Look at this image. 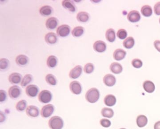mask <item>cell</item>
I'll return each mask as SVG.
<instances>
[{
    "mask_svg": "<svg viewBox=\"0 0 160 129\" xmlns=\"http://www.w3.org/2000/svg\"><path fill=\"white\" fill-rule=\"evenodd\" d=\"M100 93L99 90L96 88H92L85 93V98L89 103H95L100 99Z\"/></svg>",
    "mask_w": 160,
    "mask_h": 129,
    "instance_id": "6da1fadb",
    "label": "cell"
},
{
    "mask_svg": "<svg viewBox=\"0 0 160 129\" xmlns=\"http://www.w3.org/2000/svg\"><path fill=\"white\" fill-rule=\"evenodd\" d=\"M48 126L51 129H62L64 122L62 119L59 116H54L49 119Z\"/></svg>",
    "mask_w": 160,
    "mask_h": 129,
    "instance_id": "7a4b0ae2",
    "label": "cell"
},
{
    "mask_svg": "<svg viewBox=\"0 0 160 129\" xmlns=\"http://www.w3.org/2000/svg\"><path fill=\"white\" fill-rule=\"evenodd\" d=\"M53 98L52 93L48 90H44L40 92L38 95V99L41 103L46 104L50 102Z\"/></svg>",
    "mask_w": 160,
    "mask_h": 129,
    "instance_id": "3957f363",
    "label": "cell"
},
{
    "mask_svg": "<svg viewBox=\"0 0 160 129\" xmlns=\"http://www.w3.org/2000/svg\"><path fill=\"white\" fill-rule=\"evenodd\" d=\"M55 111V106L52 104H48L44 106L41 110V114L43 118H48L51 117Z\"/></svg>",
    "mask_w": 160,
    "mask_h": 129,
    "instance_id": "277c9868",
    "label": "cell"
},
{
    "mask_svg": "<svg viewBox=\"0 0 160 129\" xmlns=\"http://www.w3.org/2000/svg\"><path fill=\"white\" fill-rule=\"evenodd\" d=\"M71 27L67 25H62L57 28L56 33L57 36L61 37H65L70 34Z\"/></svg>",
    "mask_w": 160,
    "mask_h": 129,
    "instance_id": "5b68a950",
    "label": "cell"
},
{
    "mask_svg": "<svg viewBox=\"0 0 160 129\" xmlns=\"http://www.w3.org/2000/svg\"><path fill=\"white\" fill-rule=\"evenodd\" d=\"M39 92V88L35 84H30L26 87L25 89V93L28 97L35 98L37 96Z\"/></svg>",
    "mask_w": 160,
    "mask_h": 129,
    "instance_id": "8992f818",
    "label": "cell"
},
{
    "mask_svg": "<svg viewBox=\"0 0 160 129\" xmlns=\"http://www.w3.org/2000/svg\"><path fill=\"white\" fill-rule=\"evenodd\" d=\"M21 92L22 90L17 85H13L8 89V95L11 99H15L20 97Z\"/></svg>",
    "mask_w": 160,
    "mask_h": 129,
    "instance_id": "52a82bcc",
    "label": "cell"
},
{
    "mask_svg": "<svg viewBox=\"0 0 160 129\" xmlns=\"http://www.w3.org/2000/svg\"><path fill=\"white\" fill-rule=\"evenodd\" d=\"M70 89L73 94L75 95H79L82 91L81 83L77 81L72 82L70 84Z\"/></svg>",
    "mask_w": 160,
    "mask_h": 129,
    "instance_id": "ba28073f",
    "label": "cell"
},
{
    "mask_svg": "<svg viewBox=\"0 0 160 129\" xmlns=\"http://www.w3.org/2000/svg\"><path fill=\"white\" fill-rule=\"evenodd\" d=\"M83 71V68L80 65H77L73 68L69 73V77L72 79H76L80 77Z\"/></svg>",
    "mask_w": 160,
    "mask_h": 129,
    "instance_id": "9c48e42d",
    "label": "cell"
},
{
    "mask_svg": "<svg viewBox=\"0 0 160 129\" xmlns=\"http://www.w3.org/2000/svg\"><path fill=\"white\" fill-rule=\"evenodd\" d=\"M26 113L30 117L35 118L39 116L40 110L38 107L35 106H29L26 108Z\"/></svg>",
    "mask_w": 160,
    "mask_h": 129,
    "instance_id": "30bf717a",
    "label": "cell"
},
{
    "mask_svg": "<svg viewBox=\"0 0 160 129\" xmlns=\"http://www.w3.org/2000/svg\"><path fill=\"white\" fill-rule=\"evenodd\" d=\"M22 76L21 74L14 72L8 76V81L12 84H18L22 82Z\"/></svg>",
    "mask_w": 160,
    "mask_h": 129,
    "instance_id": "8fae6325",
    "label": "cell"
},
{
    "mask_svg": "<svg viewBox=\"0 0 160 129\" xmlns=\"http://www.w3.org/2000/svg\"><path fill=\"white\" fill-rule=\"evenodd\" d=\"M93 48H94V50L96 52L102 53L106 50L107 45L105 42L99 40V41H96L94 43Z\"/></svg>",
    "mask_w": 160,
    "mask_h": 129,
    "instance_id": "7c38bea8",
    "label": "cell"
},
{
    "mask_svg": "<svg viewBox=\"0 0 160 129\" xmlns=\"http://www.w3.org/2000/svg\"><path fill=\"white\" fill-rule=\"evenodd\" d=\"M127 19L132 23L138 22L141 19L140 13L137 11H131L127 15Z\"/></svg>",
    "mask_w": 160,
    "mask_h": 129,
    "instance_id": "4fadbf2b",
    "label": "cell"
},
{
    "mask_svg": "<svg viewBox=\"0 0 160 129\" xmlns=\"http://www.w3.org/2000/svg\"><path fill=\"white\" fill-rule=\"evenodd\" d=\"M58 23H59V21H58V19L55 17H51V18L47 19L45 25H46V27L48 29L53 30L56 28L58 26Z\"/></svg>",
    "mask_w": 160,
    "mask_h": 129,
    "instance_id": "5bb4252c",
    "label": "cell"
},
{
    "mask_svg": "<svg viewBox=\"0 0 160 129\" xmlns=\"http://www.w3.org/2000/svg\"><path fill=\"white\" fill-rule=\"evenodd\" d=\"M103 82L106 86L112 87L114 85L116 82L115 77L111 74H107L103 77Z\"/></svg>",
    "mask_w": 160,
    "mask_h": 129,
    "instance_id": "9a60e30c",
    "label": "cell"
},
{
    "mask_svg": "<svg viewBox=\"0 0 160 129\" xmlns=\"http://www.w3.org/2000/svg\"><path fill=\"white\" fill-rule=\"evenodd\" d=\"M62 5L65 9L68 10L71 12H75L76 11V6L72 1L70 0L62 1Z\"/></svg>",
    "mask_w": 160,
    "mask_h": 129,
    "instance_id": "2e32d148",
    "label": "cell"
},
{
    "mask_svg": "<svg viewBox=\"0 0 160 129\" xmlns=\"http://www.w3.org/2000/svg\"><path fill=\"white\" fill-rule=\"evenodd\" d=\"M45 40L47 44H54L57 43L58 41V37L55 33H48L45 36Z\"/></svg>",
    "mask_w": 160,
    "mask_h": 129,
    "instance_id": "e0dca14e",
    "label": "cell"
},
{
    "mask_svg": "<svg viewBox=\"0 0 160 129\" xmlns=\"http://www.w3.org/2000/svg\"><path fill=\"white\" fill-rule=\"evenodd\" d=\"M29 59L28 57L23 54L19 55L16 58V63L20 67L26 66L29 62Z\"/></svg>",
    "mask_w": 160,
    "mask_h": 129,
    "instance_id": "ac0fdd59",
    "label": "cell"
},
{
    "mask_svg": "<svg viewBox=\"0 0 160 129\" xmlns=\"http://www.w3.org/2000/svg\"><path fill=\"white\" fill-rule=\"evenodd\" d=\"M126 52L123 49H118L115 51L113 53V57L117 61H122L125 57Z\"/></svg>",
    "mask_w": 160,
    "mask_h": 129,
    "instance_id": "d6986e66",
    "label": "cell"
},
{
    "mask_svg": "<svg viewBox=\"0 0 160 129\" xmlns=\"http://www.w3.org/2000/svg\"><path fill=\"white\" fill-rule=\"evenodd\" d=\"M77 19L79 22L85 23L89 20L90 15L87 12H79L77 14Z\"/></svg>",
    "mask_w": 160,
    "mask_h": 129,
    "instance_id": "ffe728a7",
    "label": "cell"
},
{
    "mask_svg": "<svg viewBox=\"0 0 160 129\" xmlns=\"http://www.w3.org/2000/svg\"><path fill=\"white\" fill-rule=\"evenodd\" d=\"M116 99L115 96L112 94H108L104 98V102L106 106H113L115 105Z\"/></svg>",
    "mask_w": 160,
    "mask_h": 129,
    "instance_id": "44dd1931",
    "label": "cell"
},
{
    "mask_svg": "<svg viewBox=\"0 0 160 129\" xmlns=\"http://www.w3.org/2000/svg\"><path fill=\"white\" fill-rule=\"evenodd\" d=\"M53 12V9L49 5H45L40 8V14L43 17H48L50 16Z\"/></svg>",
    "mask_w": 160,
    "mask_h": 129,
    "instance_id": "7402d4cb",
    "label": "cell"
},
{
    "mask_svg": "<svg viewBox=\"0 0 160 129\" xmlns=\"http://www.w3.org/2000/svg\"><path fill=\"white\" fill-rule=\"evenodd\" d=\"M110 70L114 74H119L123 71V67L118 62H114L110 66Z\"/></svg>",
    "mask_w": 160,
    "mask_h": 129,
    "instance_id": "603a6c76",
    "label": "cell"
},
{
    "mask_svg": "<svg viewBox=\"0 0 160 129\" xmlns=\"http://www.w3.org/2000/svg\"><path fill=\"white\" fill-rule=\"evenodd\" d=\"M144 89L148 93H153L155 90L154 83L150 81H145L143 84Z\"/></svg>",
    "mask_w": 160,
    "mask_h": 129,
    "instance_id": "cb8c5ba5",
    "label": "cell"
},
{
    "mask_svg": "<svg viewBox=\"0 0 160 129\" xmlns=\"http://www.w3.org/2000/svg\"><path fill=\"white\" fill-rule=\"evenodd\" d=\"M57 63H58V59L55 56H49L48 58L47 64L48 68H55L57 66Z\"/></svg>",
    "mask_w": 160,
    "mask_h": 129,
    "instance_id": "d4e9b609",
    "label": "cell"
},
{
    "mask_svg": "<svg viewBox=\"0 0 160 129\" xmlns=\"http://www.w3.org/2000/svg\"><path fill=\"white\" fill-rule=\"evenodd\" d=\"M106 38L110 43H113L115 40V31L112 28L108 29L105 34Z\"/></svg>",
    "mask_w": 160,
    "mask_h": 129,
    "instance_id": "484cf974",
    "label": "cell"
},
{
    "mask_svg": "<svg viewBox=\"0 0 160 129\" xmlns=\"http://www.w3.org/2000/svg\"><path fill=\"white\" fill-rule=\"evenodd\" d=\"M148 120L144 115H140L137 118L136 123L138 126L140 128L145 127L148 124Z\"/></svg>",
    "mask_w": 160,
    "mask_h": 129,
    "instance_id": "4316f807",
    "label": "cell"
},
{
    "mask_svg": "<svg viewBox=\"0 0 160 129\" xmlns=\"http://www.w3.org/2000/svg\"><path fill=\"white\" fill-rule=\"evenodd\" d=\"M85 32V29L83 26H78L74 27L72 31V35L75 37L82 36Z\"/></svg>",
    "mask_w": 160,
    "mask_h": 129,
    "instance_id": "83f0119b",
    "label": "cell"
},
{
    "mask_svg": "<svg viewBox=\"0 0 160 129\" xmlns=\"http://www.w3.org/2000/svg\"><path fill=\"white\" fill-rule=\"evenodd\" d=\"M141 12L145 17H149L152 15L153 11L150 6L145 5H144L141 9Z\"/></svg>",
    "mask_w": 160,
    "mask_h": 129,
    "instance_id": "f1b7e54d",
    "label": "cell"
},
{
    "mask_svg": "<svg viewBox=\"0 0 160 129\" xmlns=\"http://www.w3.org/2000/svg\"><path fill=\"white\" fill-rule=\"evenodd\" d=\"M101 114L104 117L111 118L114 115V112L111 108L104 107L101 111Z\"/></svg>",
    "mask_w": 160,
    "mask_h": 129,
    "instance_id": "f546056e",
    "label": "cell"
},
{
    "mask_svg": "<svg viewBox=\"0 0 160 129\" xmlns=\"http://www.w3.org/2000/svg\"><path fill=\"white\" fill-rule=\"evenodd\" d=\"M135 44V41L132 37H128L123 42V46L126 49L132 48Z\"/></svg>",
    "mask_w": 160,
    "mask_h": 129,
    "instance_id": "4dcf8cb0",
    "label": "cell"
},
{
    "mask_svg": "<svg viewBox=\"0 0 160 129\" xmlns=\"http://www.w3.org/2000/svg\"><path fill=\"white\" fill-rule=\"evenodd\" d=\"M45 80L47 83L50 85H56L57 83L56 77L52 74H48L45 77Z\"/></svg>",
    "mask_w": 160,
    "mask_h": 129,
    "instance_id": "1f68e13d",
    "label": "cell"
},
{
    "mask_svg": "<svg viewBox=\"0 0 160 129\" xmlns=\"http://www.w3.org/2000/svg\"><path fill=\"white\" fill-rule=\"evenodd\" d=\"M33 80V77L31 74H27L25 75L22 79V82H21V86L23 87H26V86L31 82Z\"/></svg>",
    "mask_w": 160,
    "mask_h": 129,
    "instance_id": "d6a6232c",
    "label": "cell"
},
{
    "mask_svg": "<svg viewBox=\"0 0 160 129\" xmlns=\"http://www.w3.org/2000/svg\"><path fill=\"white\" fill-rule=\"evenodd\" d=\"M27 105V101L24 99L19 101L16 104V108L17 111L19 112H22L26 109Z\"/></svg>",
    "mask_w": 160,
    "mask_h": 129,
    "instance_id": "836d02e7",
    "label": "cell"
},
{
    "mask_svg": "<svg viewBox=\"0 0 160 129\" xmlns=\"http://www.w3.org/2000/svg\"><path fill=\"white\" fill-rule=\"evenodd\" d=\"M10 63L8 59L2 58L0 59V69L1 71L6 70L9 68Z\"/></svg>",
    "mask_w": 160,
    "mask_h": 129,
    "instance_id": "e575fe53",
    "label": "cell"
},
{
    "mask_svg": "<svg viewBox=\"0 0 160 129\" xmlns=\"http://www.w3.org/2000/svg\"><path fill=\"white\" fill-rule=\"evenodd\" d=\"M95 70V66L93 64L88 63L85 64L84 68V71L85 73L87 74H90L93 73Z\"/></svg>",
    "mask_w": 160,
    "mask_h": 129,
    "instance_id": "d590c367",
    "label": "cell"
},
{
    "mask_svg": "<svg viewBox=\"0 0 160 129\" xmlns=\"http://www.w3.org/2000/svg\"><path fill=\"white\" fill-rule=\"evenodd\" d=\"M127 36V32L124 29H120L117 33V37L121 40H124L126 39Z\"/></svg>",
    "mask_w": 160,
    "mask_h": 129,
    "instance_id": "8d00e7d4",
    "label": "cell"
},
{
    "mask_svg": "<svg viewBox=\"0 0 160 129\" xmlns=\"http://www.w3.org/2000/svg\"><path fill=\"white\" fill-rule=\"evenodd\" d=\"M132 64L134 68H142L143 65L142 61L138 58H135L132 61Z\"/></svg>",
    "mask_w": 160,
    "mask_h": 129,
    "instance_id": "74e56055",
    "label": "cell"
},
{
    "mask_svg": "<svg viewBox=\"0 0 160 129\" xmlns=\"http://www.w3.org/2000/svg\"><path fill=\"white\" fill-rule=\"evenodd\" d=\"M100 124L104 128H108L111 126V122L107 119H102L100 120Z\"/></svg>",
    "mask_w": 160,
    "mask_h": 129,
    "instance_id": "f35d334b",
    "label": "cell"
},
{
    "mask_svg": "<svg viewBox=\"0 0 160 129\" xmlns=\"http://www.w3.org/2000/svg\"><path fill=\"white\" fill-rule=\"evenodd\" d=\"M7 92L3 90H0V102H4L6 100Z\"/></svg>",
    "mask_w": 160,
    "mask_h": 129,
    "instance_id": "ab89813d",
    "label": "cell"
},
{
    "mask_svg": "<svg viewBox=\"0 0 160 129\" xmlns=\"http://www.w3.org/2000/svg\"><path fill=\"white\" fill-rule=\"evenodd\" d=\"M154 12L157 15H160V2L155 4L154 6Z\"/></svg>",
    "mask_w": 160,
    "mask_h": 129,
    "instance_id": "60d3db41",
    "label": "cell"
},
{
    "mask_svg": "<svg viewBox=\"0 0 160 129\" xmlns=\"http://www.w3.org/2000/svg\"><path fill=\"white\" fill-rule=\"evenodd\" d=\"M154 46L155 48L160 52V41L159 40H156L155 41L154 43Z\"/></svg>",
    "mask_w": 160,
    "mask_h": 129,
    "instance_id": "b9f144b4",
    "label": "cell"
},
{
    "mask_svg": "<svg viewBox=\"0 0 160 129\" xmlns=\"http://www.w3.org/2000/svg\"><path fill=\"white\" fill-rule=\"evenodd\" d=\"M154 129H160V121H158L155 124Z\"/></svg>",
    "mask_w": 160,
    "mask_h": 129,
    "instance_id": "7bdbcfd3",
    "label": "cell"
},
{
    "mask_svg": "<svg viewBox=\"0 0 160 129\" xmlns=\"http://www.w3.org/2000/svg\"><path fill=\"white\" fill-rule=\"evenodd\" d=\"M159 22H160V19H159Z\"/></svg>",
    "mask_w": 160,
    "mask_h": 129,
    "instance_id": "ee69618b",
    "label": "cell"
},
{
    "mask_svg": "<svg viewBox=\"0 0 160 129\" xmlns=\"http://www.w3.org/2000/svg\"><path fill=\"white\" fill-rule=\"evenodd\" d=\"M125 129V128H122V129Z\"/></svg>",
    "mask_w": 160,
    "mask_h": 129,
    "instance_id": "f6af8a7d",
    "label": "cell"
}]
</instances>
